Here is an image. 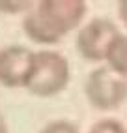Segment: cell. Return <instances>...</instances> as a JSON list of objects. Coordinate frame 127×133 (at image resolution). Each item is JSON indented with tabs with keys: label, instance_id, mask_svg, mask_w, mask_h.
I'll list each match as a JSON object with an SVG mask.
<instances>
[{
	"label": "cell",
	"instance_id": "cell-4",
	"mask_svg": "<svg viewBox=\"0 0 127 133\" xmlns=\"http://www.w3.org/2000/svg\"><path fill=\"white\" fill-rule=\"evenodd\" d=\"M120 34L118 26L110 19L95 17L88 24H84L77 34V51L80 56L90 62H103L110 43Z\"/></svg>",
	"mask_w": 127,
	"mask_h": 133
},
{
	"label": "cell",
	"instance_id": "cell-8",
	"mask_svg": "<svg viewBox=\"0 0 127 133\" xmlns=\"http://www.w3.org/2000/svg\"><path fill=\"white\" fill-rule=\"evenodd\" d=\"M88 133H127V128L116 118H103L97 120Z\"/></svg>",
	"mask_w": 127,
	"mask_h": 133
},
{
	"label": "cell",
	"instance_id": "cell-10",
	"mask_svg": "<svg viewBox=\"0 0 127 133\" xmlns=\"http://www.w3.org/2000/svg\"><path fill=\"white\" fill-rule=\"evenodd\" d=\"M118 17H120V21L127 26V0L118 2Z\"/></svg>",
	"mask_w": 127,
	"mask_h": 133
},
{
	"label": "cell",
	"instance_id": "cell-5",
	"mask_svg": "<svg viewBox=\"0 0 127 133\" xmlns=\"http://www.w3.org/2000/svg\"><path fill=\"white\" fill-rule=\"evenodd\" d=\"M34 55L24 45H8L0 49V84L6 88H24L32 73Z\"/></svg>",
	"mask_w": 127,
	"mask_h": 133
},
{
	"label": "cell",
	"instance_id": "cell-3",
	"mask_svg": "<svg viewBox=\"0 0 127 133\" xmlns=\"http://www.w3.org/2000/svg\"><path fill=\"white\" fill-rule=\"evenodd\" d=\"M90 105L97 111H114L127 99V77L114 73L110 68H95L84 83Z\"/></svg>",
	"mask_w": 127,
	"mask_h": 133
},
{
	"label": "cell",
	"instance_id": "cell-9",
	"mask_svg": "<svg viewBox=\"0 0 127 133\" xmlns=\"http://www.w3.org/2000/svg\"><path fill=\"white\" fill-rule=\"evenodd\" d=\"M39 133H80V131L75 122L62 118V120H52L49 124H45Z\"/></svg>",
	"mask_w": 127,
	"mask_h": 133
},
{
	"label": "cell",
	"instance_id": "cell-6",
	"mask_svg": "<svg viewBox=\"0 0 127 133\" xmlns=\"http://www.w3.org/2000/svg\"><path fill=\"white\" fill-rule=\"evenodd\" d=\"M105 62H107V68H110L114 73L127 77V36L125 34L120 32L116 39L110 43Z\"/></svg>",
	"mask_w": 127,
	"mask_h": 133
},
{
	"label": "cell",
	"instance_id": "cell-1",
	"mask_svg": "<svg viewBox=\"0 0 127 133\" xmlns=\"http://www.w3.org/2000/svg\"><path fill=\"white\" fill-rule=\"evenodd\" d=\"M86 11L84 0H41L24 15L23 30L34 43L54 45L82 23Z\"/></svg>",
	"mask_w": 127,
	"mask_h": 133
},
{
	"label": "cell",
	"instance_id": "cell-2",
	"mask_svg": "<svg viewBox=\"0 0 127 133\" xmlns=\"http://www.w3.org/2000/svg\"><path fill=\"white\" fill-rule=\"evenodd\" d=\"M69 77H71V68L67 58L58 51L43 49L34 55L32 73L24 88L32 96L52 97L67 88Z\"/></svg>",
	"mask_w": 127,
	"mask_h": 133
},
{
	"label": "cell",
	"instance_id": "cell-11",
	"mask_svg": "<svg viewBox=\"0 0 127 133\" xmlns=\"http://www.w3.org/2000/svg\"><path fill=\"white\" fill-rule=\"evenodd\" d=\"M0 133H8V122L2 114H0Z\"/></svg>",
	"mask_w": 127,
	"mask_h": 133
},
{
	"label": "cell",
	"instance_id": "cell-7",
	"mask_svg": "<svg viewBox=\"0 0 127 133\" xmlns=\"http://www.w3.org/2000/svg\"><path fill=\"white\" fill-rule=\"evenodd\" d=\"M36 2L30 0H0V13L6 15H17V13H28Z\"/></svg>",
	"mask_w": 127,
	"mask_h": 133
}]
</instances>
